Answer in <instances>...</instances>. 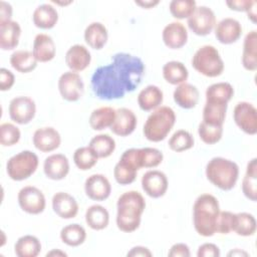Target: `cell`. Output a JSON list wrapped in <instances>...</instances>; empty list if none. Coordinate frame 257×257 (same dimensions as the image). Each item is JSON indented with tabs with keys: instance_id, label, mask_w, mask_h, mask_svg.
I'll return each mask as SVG.
<instances>
[{
	"instance_id": "6da1fadb",
	"label": "cell",
	"mask_w": 257,
	"mask_h": 257,
	"mask_svg": "<svg viewBox=\"0 0 257 257\" xmlns=\"http://www.w3.org/2000/svg\"><path fill=\"white\" fill-rule=\"evenodd\" d=\"M145 73L143 60L133 54L118 52L111 62L97 67L91 76V89L102 100L122 98L142 82Z\"/></svg>"
},
{
	"instance_id": "7a4b0ae2",
	"label": "cell",
	"mask_w": 257,
	"mask_h": 257,
	"mask_svg": "<svg viewBox=\"0 0 257 257\" xmlns=\"http://www.w3.org/2000/svg\"><path fill=\"white\" fill-rule=\"evenodd\" d=\"M146 208V200L138 191L121 194L116 202V226L124 233L135 232L141 225L142 215Z\"/></svg>"
},
{
	"instance_id": "3957f363",
	"label": "cell",
	"mask_w": 257,
	"mask_h": 257,
	"mask_svg": "<svg viewBox=\"0 0 257 257\" xmlns=\"http://www.w3.org/2000/svg\"><path fill=\"white\" fill-rule=\"evenodd\" d=\"M220 213L218 199L211 194L200 195L193 205V224L196 232L203 237L216 233L217 219Z\"/></svg>"
},
{
	"instance_id": "277c9868",
	"label": "cell",
	"mask_w": 257,
	"mask_h": 257,
	"mask_svg": "<svg viewBox=\"0 0 257 257\" xmlns=\"http://www.w3.org/2000/svg\"><path fill=\"white\" fill-rule=\"evenodd\" d=\"M205 174L208 181L215 187L223 191H230L238 181L239 167L234 161L215 157L207 163Z\"/></svg>"
},
{
	"instance_id": "5b68a950",
	"label": "cell",
	"mask_w": 257,
	"mask_h": 257,
	"mask_svg": "<svg viewBox=\"0 0 257 257\" xmlns=\"http://www.w3.org/2000/svg\"><path fill=\"white\" fill-rule=\"evenodd\" d=\"M176 122V113L170 106H160L148 116L143 133L145 138L153 143L164 141Z\"/></svg>"
},
{
	"instance_id": "8992f818",
	"label": "cell",
	"mask_w": 257,
	"mask_h": 257,
	"mask_svg": "<svg viewBox=\"0 0 257 257\" xmlns=\"http://www.w3.org/2000/svg\"><path fill=\"white\" fill-rule=\"evenodd\" d=\"M191 63L196 71L207 77L220 76L224 71V61L213 45L201 46L194 53Z\"/></svg>"
},
{
	"instance_id": "52a82bcc",
	"label": "cell",
	"mask_w": 257,
	"mask_h": 257,
	"mask_svg": "<svg viewBox=\"0 0 257 257\" xmlns=\"http://www.w3.org/2000/svg\"><path fill=\"white\" fill-rule=\"evenodd\" d=\"M38 157L31 151H22L12 156L6 163V172L13 181H23L31 177L37 170Z\"/></svg>"
},
{
	"instance_id": "ba28073f",
	"label": "cell",
	"mask_w": 257,
	"mask_h": 257,
	"mask_svg": "<svg viewBox=\"0 0 257 257\" xmlns=\"http://www.w3.org/2000/svg\"><path fill=\"white\" fill-rule=\"evenodd\" d=\"M141 169L139 164L138 149L125 150L113 169V176L119 185H130L135 182L138 171Z\"/></svg>"
},
{
	"instance_id": "9c48e42d",
	"label": "cell",
	"mask_w": 257,
	"mask_h": 257,
	"mask_svg": "<svg viewBox=\"0 0 257 257\" xmlns=\"http://www.w3.org/2000/svg\"><path fill=\"white\" fill-rule=\"evenodd\" d=\"M189 29L196 35L206 36L210 34L216 25L214 11L205 5L197 6L187 21Z\"/></svg>"
},
{
	"instance_id": "30bf717a",
	"label": "cell",
	"mask_w": 257,
	"mask_h": 257,
	"mask_svg": "<svg viewBox=\"0 0 257 257\" xmlns=\"http://www.w3.org/2000/svg\"><path fill=\"white\" fill-rule=\"evenodd\" d=\"M58 90L66 101H77L84 92V83L78 72L68 70L63 72L58 78Z\"/></svg>"
},
{
	"instance_id": "8fae6325",
	"label": "cell",
	"mask_w": 257,
	"mask_h": 257,
	"mask_svg": "<svg viewBox=\"0 0 257 257\" xmlns=\"http://www.w3.org/2000/svg\"><path fill=\"white\" fill-rule=\"evenodd\" d=\"M17 200L21 210L31 215L42 213L46 206L44 194L34 186H25L21 188L18 192Z\"/></svg>"
},
{
	"instance_id": "7c38bea8",
	"label": "cell",
	"mask_w": 257,
	"mask_h": 257,
	"mask_svg": "<svg viewBox=\"0 0 257 257\" xmlns=\"http://www.w3.org/2000/svg\"><path fill=\"white\" fill-rule=\"evenodd\" d=\"M236 125L245 134L254 136L257 133V109L248 101L238 102L233 110Z\"/></svg>"
},
{
	"instance_id": "4fadbf2b",
	"label": "cell",
	"mask_w": 257,
	"mask_h": 257,
	"mask_svg": "<svg viewBox=\"0 0 257 257\" xmlns=\"http://www.w3.org/2000/svg\"><path fill=\"white\" fill-rule=\"evenodd\" d=\"M9 116L18 124H27L35 116L36 104L35 101L24 95H19L11 99L9 103Z\"/></svg>"
},
{
	"instance_id": "5bb4252c",
	"label": "cell",
	"mask_w": 257,
	"mask_h": 257,
	"mask_svg": "<svg viewBox=\"0 0 257 257\" xmlns=\"http://www.w3.org/2000/svg\"><path fill=\"white\" fill-rule=\"evenodd\" d=\"M142 188L151 198L163 197L168 190L169 182L165 173L159 170H150L142 177Z\"/></svg>"
},
{
	"instance_id": "9a60e30c",
	"label": "cell",
	"mask_w": 257,
	"mask_h": 257,
	"mask_svg": "<svg viewBox=\"0 0 257 257\" xmlns=\"http://www.w3.org/2000/svg\"><path fill=\"white\" fill-rule=\"evenodd\" d=\"M85 195L93 201H104L111 193V185L102 174L90 175L84 182Z\"/></svg>"
},
{
	"instance_id": "2e32d148",
	"label": "cell",
	"mask_w": 257,
	"mask_h": 257,
	"mask_svg": "<svg viewBox=\"0 0 257 257\" xmlns=\"http://www.w3.org/2000/svg\"><path fill=\"white\" fill-rule=\"evenodd\" d=\"M34 147L42 153H50L59 148L61 144L60 134L52 126L37 128L32 137Z\"/></svg>"
},
{
	"instance_id": "e0dca14e",
	"label": "cell",
	"mask_w": 257,
	"mask_h": 257,
	"mask_svg": "<svg viewBox=\"0 0 257 257\" xmlns=\"http://www.w3.org/2000/svg\"><path fill=\"white\" fill-rule=\"evenodd\" d=\"M215 36L222 44L235 43L242 35L241 23L232 17H226L215 25Z\"/></svg>"
},
{
	"instance_id": "ac0fdd59",
	"label": "cell",
	"mask_w": 257,
	"mask_h": 257,
	"mask_svg": "<svg viewBox=\"0 0 257 257\" xmlns=\"http://www.w3.org/2000/svg\"><path fill=\"white\" fill-rule=\"evenodd\" d=\"M45 176L53 181L63 180L69 173V161L63 154H52L43 163Z\"/></svg>"
},
{
	"instance_id": "d6986e66",
	"label": "cell",
	"mask_w": 257,
	"mask_h": 257,
	"mask_svg": "<svg viewBox=\"0 0 257 257\" xmlns=\"http://www.w3.org/2000/svg\"><path fill=\"white\" fill-rule=\"evenodd\" d=\"M138 118L135 112L126 107H120L115 109V118L110 131L119 137H127L134 133L137 127Z\"/></svg>"
},
{
	"instance_id": "ffe728a7",
	"label": "cell",
	"mask_w": 257,
	"mask_h": 257,
	"mask_svg": "<svg viewBox=\"0 0 257 257\" xmlns=\"http://www.w3.org/2000/svg\"><path fill=\"white\" fill-rule=\"evenodd\" d=\"M162 38L167 47L171 49H179L187 43L188 31L183 23L173 21L164 27Z\"/></svg>"
},
{
	"instance_id": "44dd1931",
	"label": "cell",
	"mask_w": 257,
	"mask_h": 257,
	"mask_svg": "<svg viewBox=\"0 0 257 257\" xmlns=\"http://www.w3.org/2000/svg\"><path fill=\"white\" fill-rule=\"evenodd\" d=\"M52 209L62 219H72L78 213V204L74 197L65 192H57L53 195Z\"/></svg>"
},
{
	"instance_id": "7402d4cb",
	"label": "cell",
	"mask_w": 257,
	"mask_h": 257,
	"mask_svg": "<svg viewBox=\"0 0 257 257\" xmlns=\"http://www.w3.org/2000/svg\"><path fill=\"white\" fill-rule=\"evenodd\" d=\"M91 61L89 50L82 44H74L65 53V63L72 71L79 72L88 67Z\"/></svg>"
},
{
	"instance_id": "603a6c76",
	"label": "cell",
	"mask_w": 257,
	"mask_h": 257,
	"mask_svg": "<svg viewBox=\"0 0 257 257\" xmlns=\"http://www.w3.org/2000/svg\"><path fill=\"white\" fill-rule=\"evenodd\" d=\"M32 53L38 62H48L52 60L56 53L55 43L52 37L45 33H39L33 41Z\"/></svg>"
},
{
	"instance_id": "cb8c5ba5",
	"label": "cell",
	"mask_w": 257,
	"mask_h": 257,
	"mask_svg": "<svg viewBox=\"0 0 257 257\" xmlns=\"http://www.w3.org/2000/svg\"><path fill=\"white\" fill-rule=\"evenodd\" d=\"M173 97L175 102L182 108L191 109L195 107L199 101L200 92L198 88L188 82H184L179 84L174 92Z\"/></svg>"
},
{
	"instance_id": "d4e9b609",
	"label": "cell",
	"mask_w": 257,
	"mask_h": 257,
	"mask_svg": "<svg viewBox=\"0 0 257 257\" xmlns=\"http://www.w3.org/2000/svg\"><path fill=\"white\" fill-rule=\"evenodd\" d=\"M21 35V27L17 21L0 22V48L12 50L17 47Z\"/></svg>"
},
{
	"instance_id": "484cf974",
	"label": "cell",
	"mask_w": 257,
	"mask_h": 257,
	"mask_svg": "<svg viewBox=\"0 0 257 257\" xmlns=\"http://www.w3.org/2000/svg\"><path fill=\"white\" fill-rule=\"evenodd\" d=\"M164 100L163 90L154 84L147 85L138 94V104L145 111L155 110Z\"/></svg>"
},
{
	"instance_id": "4316f807",
	"label": "cell",
	"mask_w": 257,
	"mask_h": 257,
	"mask_svg": "<svg viewBox=\"0 0 257 257\" xmlns=\"http://www.w3.org/2000/svg\"><path fill=\"white\" fill-rule=\"evenodd\" d=\"M32 21L40 29H51L58 21V12L51 4H41L33 11Z\"/></svg>"
},
{
	"instance_id": "83f0119b",
	"label": "cell",
	"mask_w": 257,
	"mask_h": 257,
	"mask_svg": "<svg viewBox=\"0 0 257 257\" xmlns=\"http://www.w3.org/2000/svg\"><path fill=\"white\" fill-rule=\"evenodd\" d=\"M242 65L246 70L257 69V31L248 32L244 38L242 51Z\"/></svg>"
},
{
	"instance_id": "f1b7e54d",
	"label": "cell",
	"mask_w": 257,
	"mask_h": 257,
	"mask_svg": "<svg viewBox=\"0 0 257 257\" xmlns=\"http://www.w3.org/2000/svg\"><path fill=\"white\" fill-rule=\"evenodd\" d=\"M84 40L93 49H101L107 42L108 32L101 22H91L84 30Z\"/></svg>"
},
{
	"instance_id": "f546056e",
	"label": "cell",
	"mask_w": 257,
	"mask_h": 257,
	"mask_svg": "<svg viewBox=\"0 0 257 257\" xmlns=\"http://www.w3.org/2000/svg\"><path fill=\"white\" fill-rule=\"evenodd\" d=\"M228 103L206 101L203 108V120L205 123L216 126H223L226 118Z\"/></svg>"
},
{
	"instance_id": "4dcf8cb0",
	"label": "cell",
	"mask_w": 257,
	"mask_h": 257,
	"mask_svg": "<svg viewBox=\"0 0 257 257\" xmlns=\"http://www.w3.org/2000/svg\"><path fill=\"white\" fill-rule=\"evenodd\" d=\"M163 77L168 83L179 85L186 82L189 77V71L183 62L171 60L163 66Z\"/></svg>"
},
{
	"instance_id": "1f68e13d",
	"label": "cell",
	"mask_w": 257,
	"mask_h": 257,
	"mask_svg": "<svg viewBox=\"0 0 257 257\" xmlns=\"http://www.w3.org/2000/svg\"><path fill=\"white\" fill-rule=\"evenodd\" d=\"M85 222L92 230H103L108 226L109 213L101 205H91L85 211Z\"/></svg>"
},
{
	"instance_id": "d6a6232c",
	"label": "cell",
	"mask_w": 257,
	"mask_h": 257,
	"mask_svg": "<svg viewBox=\"0 0 257 257\" xmlns=\"http://www.w3.org/2000/svg\"><path fill=\"white\" fill-rule=\"evenodd\" d=\"M115 118V109L111 106H100L91 111L89 125L94 131H102L110 127Z\"/></svg>"
},
{
	"instance_id": "836d02e7",
	"label": "cell",
	"mask_w": 257,
	"mask_h": 257,
	"mask_svg": "<svg viewBox=\"0 0 257 257\" xmlns=\"http://www.w3.org/2000/svg\"><path fill=\"white\" fill-rule=\"evenodd\" d=\"M242 192L252 202L257 200V160L253 158L248 162L246 173L242 180Z\"/></svg>"
},
{
	"instance_id": "e575fe53",
	"label": "cell",
	"mask_w": 257,
	"mask_h": 257,
	"mask_svg": "<svg viewBox=\"0 0 257 257\" xmlns=\"http://www.w3.org/2000/svg\"><path fill=\"white\" fill-rule=\"evenodd\" d=\"M11 66L18 72L28 73L34 70L37 66V60L34 57L32 51L29 50H16L10 56Z\"/></svg>"
},
{
	"instance_id": "d590c367",
	"label": "cell",
	"mask_w": 257,
	"mask_h": 257,
	"mask_svg": "<svg viewBox=\"0 0 257 257\" xmlns=\"http://www.w3.org/2000/svg\"><path fill=\"white\" fill-rule=\"evenodd\" d=\"M40 252L41 243L33 235L21 236L14 245V253L18 257H36Z\"/></svg>"
},
{
	"instance_id": "8d00e7d4",
	"label": "cell",
	"mask_w": 257,
	"mask_h": 257,
	"mask_svg": "<svg viewBox=\"0 0 257 257\" xmlns=\"http://www.w3.org/2000/svg\"><path fill=\"white\" fill-rule=\"evenodd\" d=\"M234 95V88L229 82H217L207 87L205 96L206 101H216L228 103Z\"/></svg>"
},
{
	"instance_id": "74e56055",
	"label": "cell",
	"mask_w": 257,
	"mask_h": 257,
	"mask_svg": "<svg viewBox=\"0 0 257 257\" xmlns=\"http://www.w3.org/2000/svg\"><path fill=\"white\" fill-rule=\"evenodd\" d=\"M61 241L70 247H77L84 243L86 239V231L79 224H69L63 227L60 231Z\"/></svg>"
},
{
	"instance_id": "f35d334b",
	"label": "cell",
	"mask_w": 257,
	"mask_h": 257,
	"mask_svg": "<svg viewBox=\"0 0 257 257\" xmlns=\"http://www.w3.org/2000/svg\"><path fill=\"white\" fill-rule=\"evenodd\" d=\"M88 146L96 153L99 159H104L114 152L115 141L107 134H99L90 140Z\"/></svg>"
},
{
	"instance_id": "ab89813d",
	"label": "cell",
	"mask_w": 257,
	"mask_h": 257,
	"mask_svg": "<svg viewBox=\"0 0 257 257\" xmlns=\"http://www.w3.org/2000/svg\"><path fill=\"white\" fill-rule=\"evenodd\" d=\"M256 219L247 212H241L235 214V224L233 232L242 237L252 236L256 232Z\"/></svg>"
},
{
	"instance_id": "60d3db41",
	"label": "cell",
	"mask_w": 257,
	"mask_h": 257,
	"mask_svg": "<svg viewBox=\"0 0 257 257\" xmlns=\"http://www.w3.org/2000/svg\"><path fill=\"white\" fill-rule=\"evenodd\" d=\"M98 157L96 153L89 147H80L74 151L73 162L77 169L81 171H87L93 168L97 161Z\"/></svg>"
},
{
	"instance_id": "b9f144b4",
	"label": "cell",
	"mask_w": 257,
	"mask_h": 257,
	"mask_svg": "<svg viewBox=\"0 0 257 257\" xmlns=\"http://www.w3.org/2000/svg\"><path fill=\"white\" fill-rule=\"evenodd\" d=\"M195 140L193 136L186 130H178L176 131L169 140V148L176 152L181 153L188 151L194 147Z\"/></svg>"
},
{
	"instance_id": "7bdbcfd3",
	"label": "cell",
	"mask_w": 257,
	"mask_h": 257,
	"mask_svg": "<svg viewBox=\"0 0 257 257\" xmlns=\"http://www.w3.org/2000/svg\"><path fill=\"white\" fill-rule=\"evenodd\" d=\"M139 163L142 168H156L163 162V153L156 148L138 149Z\"/></svg>"
},
{
	"instance_id": "ee69618b",
	"label": "cell",
	"mask_w": 257,
	"mask_h": 257,
	"mask_svg": "<svg viewBox=\"0 0 257 257\" xmlns=\"http://www.w3.org/2000/svg\"><path fill=\"white\" fill-rule=\"evenodd\" d=\"M197 7L195 0H173L169 4L171 14L177 19L189 18Z\"/></svg>"
},
{
	"instance_id": "f6af8a7d",
	"label": "cell",
	"mask_w": 257,
	"mask_h": 257,
	"mask_svg": "<svg viewBox=\"0 0 257 257\" xmlns=\"http://www.w3.org/2000/svg\"><path fill=\"white\" fill-rule=\"evenodd\" d=\"M198 135L203 143L207 145H214L222 139L223 126L210 125L201 121L198 126Z\"/></svg>"
},
{
	"instance_id": "bcb514c9",
	"label": "cell",
	"mask_w": 257,
	"mask_h": 257,
	"mask_svg": "<svg viewBox=\"0 0 257 257\" xmlns=\"http://www.w3.org/2000/svg\"><path fill=\"white\" fill-rule=\"evenodd\" d=\"M21 138L18 126L11 122H3L0 125V144L4 147L16 145Z\"/></svg>"
},
{
	"instance_id": "7dc6e473",
	"label": "cell",
	"mask_w": 257,
	"mask_h": 257,
	"mask_svg": "<svg viewBox=\"0 0 257 257\" xmlns=\"http://www.w3.org/2000/svg\"><path fill=\"white\" fill-rule=\"evenodd\" d=\"M235 224V213L230 211H220L217 225H216V233L219 234H229L233 232Z\"/></svg>"
},
{
	"instance_id": "c3c4849f",
	"label": "cell",
	"mask_w": 257,
	"mask_h": 257,
	"mask_svg": "<svg viewBox=\"0 0 257 257\" xmlns=\"http://www.w3.org/2000/svg\"><path fill=\"white\" fill-rule=\"evenodd\" d=\"M15 82L14 74L7 68L2 67L0 69V89L2 91L9 90Z\"/></svg>"
},
{
	"instance_id": "681fc988",
	"label": "cell",
	"mask_w": 257,
	"mask_h": 257,
	"mask_svg": "<svg viewBox=\"0 0 257 257\" xmlns=\"http://www.w3.org/2000/svg\"><path fill=\"white\" fill-rule=\"evenodd\" d=\"M220 249L214 243H204L199 246L197 251L198 257H219Z\"/></svg>"
},
{
	"instance_id": "f907efd6",
	"label": "cell",
	"mask_w": 257,
	"mask_h": 257,
	"mask_svg": "<svg viewBox=\"0 0 257 257\" xmlns=\"http://www.w3.org/2000/svg\"><path fill=\"white\" fill-rule=\"evenodd\" d=\"M225 3L231 10L247 12L256 3V1L255 0H227Z\"/></svg>"
},
{
	"instance_id": "816d5d0a",
	"label": "cell",
	"mask_w": 257,
	"mask_h": 257,
	"mask_svg": "<svg viewBox=\"0 0 257 257\" xmlns=\"http://www.w3.org/2000/svg\"><path fill=\"white\" fill-rule=\"evenodd\" d=\"M190 255V248L185 243L174 244L168 253V256L170 257H189Z\"/></svg>"
},
{
	"instance_id": "f5cc1de1",
	"label": "cell",
	"mask_w": 257,
	"mask_h": 257,
	"mask_svg": "<svg viewBox=\"0 0 257 257\" xmlns=\"http://www.w3.org/2000/svg\"><path fill=\"white\" fill-rule=\"evenodd\" d=\"M12 6L5 1H0V22L12 20Z\"/></svg>"
},
{
	"instance_id": "db71d44e",
	"label": "cell",
	"mask_w": 257,
	"mask_h": 257,
	"mask_svg": "<svg viewBox=\"0 0 257 257\" xmlns=\"http://www.w3.org/2000/svg\"><path fill=\"white\" fill-rule=\"evenodd\" d=\"M126 256L130 257H138V256H142V257H151L153 256V253L150 251V249H148L147 247L144 246H135L133 247L127 253Z\"/></svg>"
},
{
	"instance_id": "11a10c76",
	"label": "cell",
	"mask_w": 257,
	"mask_h": 257,
	"mask_svg": "<svg viewBox=\"0 0 257 257\" xmlns=\"http://www.w3.org/2000/svg\"><path fill=\"white\" fill-rule=\"evenodd\" d=\"M135 3L139 6H141L142 8L145 9H151L153 7H155L156 5H158L160 3L159 0H136Z\"/></svg>"
},
{
	"instance_id": "9f6ffc18",
	"label": "cell",
	"mask_w": 257,
	"mask_h": 257,
	"mask_svg": "<svg viewBox=\"0 0 257 257\" xmlns=\"http://www.w3.org/2000/svg\"><path fill=\"white\" fill-rule=\"evenodd\" d=\"M256 6H257V2L246 12L248 18L253 22L256 23V18H257V12H256Z\"/></svg>"
},
{
	"instance_id": "6f0895ef",
	"label": "cell",
	"mask_w": 257,
	"mask_h": 257,
	"mask_svg": "<svg viewBox=\"0 0 257 257\" xmlns=\"http://www.w3.org/2000/svg\"><path fill=\"white\" fill-rule=\"evenodd\" d=\"M228 256H248V253L240 249H234L228 253Z\"/></svg>"
},
{
	"instance_id": "680465c9",
	"label": "cell",
	"mask_w": 257,
	"mask_h": 257,
	"mask_svg": "<svg viewBox=\"0 0 257 257\" xmlns=\"http://www.w3.org/2000/svg\"><path fill=\"white\" fill-rule=\"evenodd\" d=\"M46 256H47V257H48V256H67V254H66L65 252L59 250V249H53V250H51L50 252H47Z\"/></svg>"
},
{
	"instance_id": "91938a15",
	"label": "cell",
	"mask_w": 257,
	"mask_h": 257,
	"mask_svg": "<svg viewBox=\"0 0 257 257\" xmlns=\"http://www.w3.org/2000/svg\"><path fill=\"white\" fill-rule=\"evenodd\" d=\"M72 1H67V2H60V1H55L53 0L52 3H55V4H58V5H67V4H70Z\"/></svg>"
}]
</instances>
